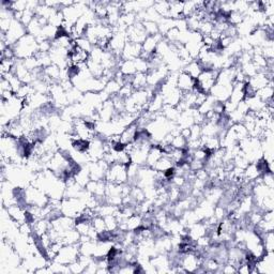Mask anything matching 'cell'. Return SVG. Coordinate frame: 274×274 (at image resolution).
Masks as SVG:
<instances>
[{
	"mask_svg": "<svg viewBox=\"0 0 274 274\" xmlns=\"http://www.w3.org/2000/svg\"><path fill=\"white\" fill-rule=\"evenodd\" d=\"M127 167L126 165H122L119 163L111 164L105 175V180L108 183L114 184H125L128 180L127 174Z\"/></svg>",
	"mask_w": 274,
	"mask_h": 274,
	"instance_id": "obj_1",
	"label": "cell"
},
{
	"mask_svg": "<svg viewBox=\"0 0 274 274\" xmlns=\"http://www.w3.org/2000/svg\"><path fill=\"white\" fill-rule=\"evenodd\" d=\"M143 52L142 44L126 42V46L121 53V59L122 60H135L141 57Z\"/></svg>",
	"mask_w": 274,
	"mask_h": 274,
	"instance_id": "obj_2",
	"label": "cell"
},
{
	"mask_svg": "<svg viewBox=\"0 0 274 274\" xmlns=\"http://www.w3.org/2000/svg\"><path fill=\"white\" fill-rule=\"evenodd\" d=\"M195 80L190 76L187 72L182 71L177 78V87L181 92H190L193 91Z\"/></svg>",
	"mask_w": 274,
	"mask_h": 274,
	"instance_id": "obj_3",
	"label": "cell"
},
{
	"mask_svg": "<svg viewBox=\"0 0 274 274\" xmlns=\"http://www.w3.org/2000/svg\"><path fill=\"white\" fill-rule=\"evenodd\" d=\"M183 71L187 72V73L191 77H193L194 80H196V78L199 76V74L201 73V71H203V68H201V65L197 60H193V61H191V63H188L186 69H184Z\"/></svg>",
	"mask_w": 274,
	"mask_h": 274,
	"instance_id": "obj_4",
	"label": "cell"
}]
</instances>
